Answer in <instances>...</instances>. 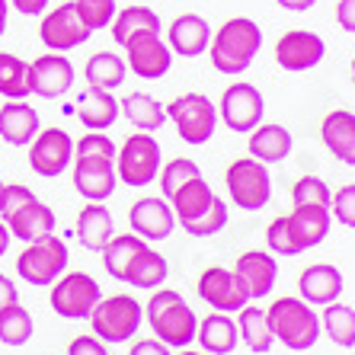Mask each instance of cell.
<instances>
[{"label": "cell", "mask_w": 355, "mask_h": 355, "mask_svg": "<svg viewBox=\"0 0 355 355\" xmlns=\"http://www.w3.org/2000/svg\"><path fill=\"white\" fill-rule=\"evenodd\" d=\"M166 275H170V263H166V257H160L157 250H150L148 240H144V243L132 253L128 266H125L122 282L125 285H135V288L154 291L166 282Z\"/></svg>", "instance_id": "25"}, {"label": "cell", "mask_w": 355, "mask_h": 355, "mask_svg": "<svg viewBox=\"0 0 355 355\" xmlns=\"http://www.w3.org/2000/svg\"><path fill=\"white\" fill-rule=\"evenodd\" d=\"M119 186L112 157H74V189L87 202H106Z\"/></svg>", "instance_id": "20"}, {"label": "cell", "mask_w": 355, "mask_h": 355, "mask_svg": "<svg viewBox=\"0 0 355 355\" xmlns=\"http://www.w3.org/2000/svg\"><path fill=\"white\" fill-rule=\"evenodd\" d=\"M330 218H336L343 227H355V182H346L330 198Z\"/></svg>", "instance_id": "42"}, {"label": "cell", "mask_w": 355, "mask_h": 355, "mask_svg": "<svg viewBox=\"0 0 355 355\" xmlns=\"http://www.w3.org/2000/svg\"><path fill=\"white\" fill-rule=\"evenodd\" d=\"M208 45H211V64L218 74L240 77L247 74L263 49V29L250 17H234L218 29Z\"/></svg>", "instance_id": "3"}, {"label": "cell", "mask_w": 355, "mask_h": 355, "mask_svg": "<svg viewBox=\"0 0 355 355\" xmlns=\"http://www.w3.org/2000/svg\"><path fill=\"white\" fill-rule=\"evenodd\" d=\"M33 333H35V323L19 301L0 311V343H3V346H10V349L26 346V343L33 339Z\"/></svg>", "instance_id": "36"}, {"label": "cell", "mask_w": 355, "mask_h": 355, "mask_svg": "<svg viewBox=\"0 0 355 355\" xmlns=\"http://www.w3.org/2000/svg\"><path fill=\"white\" fill-rule=\"evenodd\" d=\"M275 3L285 7V10H291V13H304V10L317 7V0H275Z\"/></svg>", "instance_id": "48"}, {"label": "cell", "mask_w": 355, "mask_h": 355, "mask_svg": "<svg viewBox=\"0 0 355 355\" xmlns=\"http://www.w3.org/2000/svg\"><path fill=\"white\" fill-rule=\"evenodd\" d=\"M196 339L208 355H231L234 349H237L240 333H237V323L231 320V314L215 311V314H208L205 320H198Z\"/></svg>", "instance_id": "30"}, {"label": "cell", "mask_w": 355, "mask_h": 355, "mask_svg": "<svg viewBox=\"0 0 355 355\" xmlns=\"http://www.w3.org/2000/svg\"><path fill=\"white\" fill-rule=\"evenodd\" d=\"M198 297L215 311H221V314H237L240 307L250 304L243 282L237 279L234 269H224V266H211V269L198 275Z\"/></svg>", "instance_id": "16"}, {"label": "cell", "mask_w": 355, "mask_h": 355, "mask_svg": "<svg viewBox=\"0 0 355 355\" xmlns=\"http://www.w3.org/2000/svg\"><path fill=\"white\" fill-rule=\"evenodd\" d=\"M112 237H116V221L109 215V208L99 205V202L83 205L80 215H77V240L83 247L93 250V253H103V247Z\"/></svg>", "instance_id": "29"}, {"label": "cell", "mask_w": 355, "mask_h": 355, "mask_svg": "<svg viewBox=\"0 0 355 355\" xmlns=\"http://www.w3.org/2000/svg\"><path fill=\"white\" fill-rule=\"evenodd\" d=\"M128 221H132L135 237L148 240V243L150 240H166L176 231L173 208L160 196H148V198H141V202H135L132 211H128Z\"/></svg>", "instance_id": "21"}, {"label": "cell", "mask_w": 355, "mask_h": 355, "mask_svg": "<svg viewBox=\"0 0 355 355\" xmlns=\"http://www.w3.org/2000/svg\"><path fill=\"white\" fill-rule=\"evenodd\" d=\"M323 55H327L323 39L317 33H307V29H291L275 42V61H279L282 71H291V74L317 67Z\"/></svg>", "instance_id": "19"}, {"label": "cell", "mask_w": 355, "mask_h": 355, "mask_svg": "<svg viewBox=\"0 0 355 355\" xmlns=\"http://www.w3.org/2000/svg\"><path fill=\"white\" fill-rule=\"evenodd\" d=\"M39 112L23 99H10L0 106V138L10 148H26L39 135Z\"/></svg>", "instance_id": "26"}, {"label": "cell", "mask_w": 355, "mask_h": 355, "mask_svg": "<svg viewBox=\"0 0 355 355\" xmlns=\"http://www.w3.org/2000/svg\"><path fill=\"white\" fill-rule=\"evenodd\" d=\"M93 327V336L119 346L138 333L141 320H144V307L135 301L132 295H112V297H99V304L93 307V314L87 317Z\"/></svg>", "instance_id": "7"}, {"label": "cell", "mask_w": 355, "mask_h": 355, "mask_svg": "<svg viewBox=\"0 0 355 355\" xmlns=\"http://www.w3.org/2000/svg\"><path fill=\"white\" fill-rule=\"evenodd\" d=\"M90 35L93 33L80 23V17H77L74 0H71V3H58L51 13H45V19H42V26H39L42 45L49 51H61V55L71 49H80Z\"/></svg>", "instance_id": "17"}, {"label": "cell", "mask_w": 355, "mask_h": 355, "mask_svg": "<svg viewBox=\"0 0 355 355\" xmlns=\"http://www.w3.org/2000/svg\"><path fill=\"white\" fill-rule=\"evenodd\" d=\"M157 176H160V192H164V198H170L182 186V182H189L192 176H202V170H198L196 160L176 157V160H170V164L160 166Z\"/></svg>", "instance_id": "39"}, {"label": "cell", "mask_w": 355, "mask_h": 355, "mask_svg": "<svg viewBox=\"0 0 355 355\" xmlns=\"http://www.w3.org/2000/svg\"><path fill=\"white\" fill-rule=\"evenodd\" d=\"M0 218L7 224L10 237L23 240V243L55 234V211L42 205V198L19 182H10L0 192Z\"/></svg>", "instance_id": "4"}, {"label": "cell", "mask_w": 355, "mask_h": 355, "mask_svg": "<svg viewBox=\"0 0 355 355\" xmlns=\"http://www.w3.org/2000/svg\"><path fill=\"white\" fill-rule=\"evenodd\" d=\"M144 307V317H148L150 330L157 333V339L170 349H189V343L196 339V327L198 317L189 307V301L173 288H160L150 295Z\"/></svg>", "instance_id": "5"}, {"label": "cell", "mask_w": 355, "mask_h": 355, "mask_svg": "<svg viewBox=\"0 0 355 355\" xmlns=\"http://www.w3.org/2000/svg\"><path fill=\"white\" fill-rule=\"evenodd\" d=\"M234 272H237V279L243 282V288H247L250 301H259V297H266L269 291L275 288V279H279V263H275V257L263 253V250H250V253L237 257Z\"/></svg>", "instance_id": "23"}, {"label": "cell", "mask_w": 355, "mask_h": 355, "mask_svg": "<svg viewBox=\"0 0 355 355\" xmlns=\"http://www.w3.org/2000/svg\"><path fill=\"white\" fill-rule=\"evenodd\" d=\"M291 132L285 125H263L259 122L253 132H250V141H247V150L250 157L259 160V164H282V160L291 154Z\"/></svg>", "instance_id": "28"}, {"label": "cell", "mask_w": 355, "mask_h": 355, "mask_svg": "<svg viewBox=\"0 0 355 355\" xmlns=\"http://www.w3.org/2000/svg\"><path fill=\"white\" fill-rule=\"evenodd\" d=\"M17 301H19V291H17V285H13V279H7V275L0 272V311L10 304H17Z\"/></svg>", "instance_id": "46"}, {"label": "cell", "mask_w": 355, "mask_h": 355, "mask_svg": "<svg viewBox=\"0 0 355 355\" xmlns=\"http://www.w3.org/2000/svg\"><path fill=\"white\" fill-rule=\"evenodd\" d=\"M109 26H112V39H116V45H122L132 33H141V29H160V17L150 7H144V3H135V7L119 10L116 19H112Z\"/></svg>", "instance_id": "38"}, {"label": "cell", "mask_w": 355, "mask_h": 355, "mask_svg": "<svg viewBox=\"0 0 355 355\" xmlns=\"http://www.w3.org/2000/svg\"><path fill=\"white\" fill-rule=\"evenodd\" d=\"M166 202L173 208L176 224H182L189 237H215L227 227V205L211 192L205 176H192L189 182H182Z\"/></svg>", "instance_id": "1"}, {"label": "cell", "mask_w": 355, "mask_h": 355, "mask_svg": "<svg viewBox=\"0 0 355 355\" xmlns=\"http://www.w3.org/2000/svg\"><path fill=\"white\" fill-rule=\"evenodd\" d=\"M263 112H266L263 93L247 80L231 83V87L221 93V103H218V116H221L224 125L237 135L253 132V128L263 122Z\"/></svg>", "instance_id": "14"}, {"label": "cell", "mask_w": 355, "mask_h": 355, "mask_svg": "<svg viewBox=\"0 0 355 355\" xmlns=\"http://www.w3.org/2000/svg\"><path fill=\"white\" fill-rule=\"evenodd\" d=\"M266 323H269V333L275 343H282L291 352H307L320 339V317L301 297L272 301V307H266Z\"/></svg>", "instance_id": "6"}, {"label": "cell", "mask_w": 355, "mask_h": 355, "mask_svg": "<svg viewBox=\"0 0 355 355\" xmlns=\"http://www.w3.org/2000/svg\"><path fill=\"white\" fill-rule=\"evenodd\" d=\"M0 192H3V180H0Z\"/></svg>", "instance_id": "52"}, {"label": "cell", "mask_w": 355, "mask_h": 355, "mask_svg": "<svg viewBox=\"0 0 355 355\" xmlns=\"http://www.w3.org/2000/svg\"><path fill=\"white\" fill-rule=\"evenodd\" d=\"M67 355H109V349H106V343L96 336H77V339H71Z\"/></svg>", "instance_id": "43"}, {"label": "cell", "mask_w": 355, "mask_h": 355, "mask_svg": "<svg viewBox=\"0 0 355 355\" xmlns=\"http://www.w3.org/2000/svg\"><path fill=\"white\" fill-rule=\"evenodd\" d=\"M74 10L77 17H80V23L90 29V33H96V29H106L112 19H116V0H74Z\"/></svg>", "instance_id": "40"}, {"label": "cell", "mask_w": 355, "mask_h": 355, "mask_svg": "<svg viewBox=\"0 0 355 355\" xmlns=\"http://www.w3.org/2000/svg\"><path fill=\"white\" fill-rule=\"evenodd\" d=\"M164 112H166V119L176 125L180 138L186 141V144H192V148L208 144L218 128V106L205 93H182Z\"/></svg>", "instance_id": "8"}, {"label": "cell", "mask_w": 355, "mask_h": 355, "mask_svg": "<svg viewBox=\"0 0 355 355\" xmlns=\"http://www.w3.org/2000/svg\"><path fill=\"white\" fill-rule=\"evenodd\" d=\"M74 64L61 51H49L29 64V93L42 99H58L74 87Z\"/></svg>", "instance_id": "18"}, {"label": "cell", "mask_w": 355, "mask_h": 355, "mask_svg": "<svg viewBox=\"0 0 355 355\" xmlns=\"http://www.w3.org/2000/svg\"><path fill=\"white\" fill-rule=\"evenodd\" d=\"M7 13H10V3L7 0H0V39H3V33H7Z\"/></svg>", "instance_id": "50"}, {"label": "cell", "mask_w": 355, "mask_h": 355, "mask_svg": "<svg viewBox=\"0 0 355 355\" xmlns=\"http://www.w3.org/2000/svg\"><path fill=\"white\" fill-rule=\"evenodd\" d=\"M10 3H13L23 17H39V13H45V7H49L51 0H10Z\"/></svg>", "instance_id": "47"}, {"label": "cell", "mask_w": 355, "mask_h": 355, "mask_svg": "<svg viewBox=\"0 0 355 355\" xmlns=\"http://www.w3.org/2000/svg\"><path fill=\"white\" fill-rule=\"evenodd\" d=\"M0 96L3 99L29 96V61H23L19 55L0 51Z\"/></svg>", "instance_id": "37"}, {"label": "cell", "mask_w": 355, "mask_h": 355, "mask_svg": "<svg viewBox=\"0 0 355 355\" xmlns=\"http://www.w3.org/2000/svg\"><path fill=\"white\" fill-rule=\"evenodd\" d=\"M160 173V144L150 132H138L128 135L125 144L116 150V176L119 182L132 186V189H141L154 182Z\"/></svg>", "instance_id": "9"}, {"label": "cell", "mask_w": 355, "mask_h": 355, "mask_svg": "<svg viewBox=\"0 0 355 355\" xmlns=\"http://www.w3.org/2000/svg\"><path fill=\"white\" fill-rule=\"evenodd\" d=\"M87 83L90 87H99V90H116L122 87L125 77H128V67H125V58H119L116 51H96L90 61H87Z\"/></svg>", "instance_id": "34"}, {"label": "cell", "mask_w": 355, "mask_h": 355, "mask_svg": "<svg viewBox=\"0 0 355 355\" xmlns=\"http://www.w3.org/2000/svg\"><path fill=\"white\" fill-rule=\"evenodd\" d=\"M125 49V67L135 71V77H144V80H160V77L170 74L173 67V51L160 39V29H141L132 33L122 42Z\"/></svg>", "instance_id": "12"}, {"label": "cell", "mask_w": 355, "mask_h": 355, "mask_svg": "<svg viewBox=\"0 0 355 355\" xmlns=\"http://www.w3.org/2000/svg\"><path fill=\"white\" fill-rule=\"evenodd\" d=\"M128 355H170V346H164L160 339H138Z\"/></svg>", "instance_id": "45"}, {"label": "cell", "mask_w": 355, "mask_h": 355, "mask_svg": "<svg viewBox=\"0 0 355 355\" xmlns=\"http://www.w3.org/2000/svg\"><path fill=\"white\" fill-rule=\"evenodd\" d=\"M320 138L339 164L355 166V116L349 109H333L320 125Z\"/></svg>", "instance_id": "27"}, {"label": "cell", "mask_w": 355, "mask_h": 355, "mask_svg": "<svg viewBox=\"0 0 355 355\" xmlns=\"http://www.w3.org/2000/svg\"><path fill=\"white\" fill-rule=\"evenodd\" d=\"M227 192H231V202L243 211H259V208L269 205L272 198V176H269V166L259 164L253 157H240L227 166Z\"/></svg>", "instance_id": "11"}, {"label": "cell", "mask_w": 355, "mask_h": 355, "mask_svg": "<svg viewBox=\"0 0 355 355\" xmlns=\"http://www.w3.org/2000/svg\"><path fill=\"white\" fill-rule=\"evenodd\" d=\"M74 116L80 119L87 128L93 132H103V128H112L119 119V99L112 96V90H99V87H90L77 99Z\"/></svg>", "instance_id": "31"}, {"label": "cell", "mask_w": 355, "mask_h": 355, "mask_svg": "<svg viewBox=\"0 0 355 355\" xmlns=\"http://www.w3.org/2000/svg\"><path fill=\"white\" fill-rule=\"evenodd\" d=\"M336 23L343 26V33H355V0H339L336 3Z\"/></svg>", "instance_id": "44"}, {"label": "cell", "mask_w": 355, "mask_h": 355, "mask_svg": "<svg viewBox=\"0 0 355 355\" xmlns=\"http://www.w3.org/2000/svg\"><path fill=\"white\" fill-rule=\"evenodd\" d=\"M237 333L240 339L247 343L250 352L257 355H266L272 349V333H269V323H266V311L263 307H240L237 311Z\"/></svg>", "instance_id": "33"}, {"label": "cell", "mask_w": 355, "mask_h": 355, "mask_svg": "<svg viewBox=\"0 0 355 355\" xmlns=\"http://www.w3.org/2000/svg\"><path fill=\"white\" fill-rule=\"evenodd\" d=\"M10 240H13V237H10V231H7V224L0 221V257H3V253H7V247H10Z\"/></svg>", "instance_id": "49"}, {"label": "cell", "mask_w": 355, "mask_h": 355, "mask_svg": "<svg viewBox=\"0 0 355 355\" xmlns=\"http://www.w3.org/2000/svg\"><path fill=\"white\" fill-rule=\"evenodd\" d=\"M99 297L103 288L87 272H67L58 282H51V311L64 320H87L99 304Z\"/></svg>", "instance_id": "13"}, {"label": "cell", "mask_w": 355, "mask_h": 355, "mask_svg": "<svg viewBox=\"0 0 355 355\" xmlns=\"http://www.w3.org/2000/svg\"><path fill=\"white\" fill-rule=\"evenodd\" d=\"M297 288H301V301H307L311 307H327L333 301H339V295L346 288V279H343V272H339L336 266L314 263L301 272Z\"/></svg>", "instance_id": "22"}, {"label": "cell", "mask_w": 355, "mask_h": 355, "mask_svg": "<svg viewBox=\"0 0 355 355\" xmlns=\"http://www.w3.org/2000/svg\"><path fill=\"white\" fill-rule=\"evenodd\" d=\"M29 144H33L29 148V166L42 180L61 176L74 160V138L64 128H39V135Z\"/></svg>", "instance_id": "15"}, {"label": "cell", "mask_w": 355, "mask_h": 355, "mask_svg": "<svg viewBox=\"0 0 355 355\" xmlns=\"http://www.w3.org/2000/svg\"><path fill=\"white\" fill-rule=\"evenodd\" d=\"M320 333L333 339V346L339 349H352L355 346V311L349 304H327L323 311V320H320Z\"/></svg>", "instance_id": "35"}, {"label": "cell", "mask_w": 355, "mask_h": 355, "mask_svg": "<svg viewBox=\"0 0 355 355\" xmlns=\"http://www.w3.org/2000/svg\"><path fill=\"white\" fill-rule=\"evenodd\" d=\"M119 116H125L141 132H157L166 122L164 106L150 93H128L125 99H119Z\"/></svg>", "instance_id": "32"}, {"label": "cell", "mask_w": 355, "mask_h": 355, "mask_svg": "<svg viewBox=\"0 0 355 355\" xmlns=\"http://www.w3.org/2000/svg\"><path fill=\"white\" fill-rule=\"evenodd\" d=\"M291 198H295V205H320V208H330V186L317 176H301V180L291 186Z\"/></svg>", "instance_id": "41"}, {"label": "cell", "mask_w": 355, "mask_h": 355, "mask_svg": "<svg viewBox=\"0 0 355 355\" xmlns=\"http://www.w3.org/2000/svg\"><path fill=\"white\" fill-rule=\"evenodd\" d=\"M208 42H211V26H208L205 17H198V13H180V17L170 23L166 45H170L173 55L198 58V55L208 49Z\"/></svg>", "instance_id": "24"}, {"label": "cell", "mask_w": 355, "mask_h": 355, "mask_svg": "<svg viewBox=\"0 0 355 355\" xmlns=\"http://www.w3.org/2000/svg\"><path fill=\"white\" fill-rule=\"evenodd\" d=\"M67 259H71L67 243L58 234H49V237L26 243V250L17 259V272L29 285H51V282H58L64 275Z\"/></svg>", "instance_id": "10"}, {"label": "cell", "mask_w": 355, "mask_h": 355, "mask_svg": "<svg viewBox=\"0 0 355 355\" xmlns=\"http://www.w3.org/2000/svg\"><path fill=\"white\" fill-rule=\"evenodd\" d=\"M330 234V208L320 205H295L291 215H282L269 224L266 243L275 257H297L314 250Z\"/></svg>", "instance_id": "2"}, {"label": "cell", "mask_w": 355, "mask_h": 355, "mask_svg": "<svg viewBox=\"0 0 355 355\" xmlns=\"http://www.w3.org/2000/svg\"><path fill=\"white\" fill-rule=\"evenodd\" d=\"M180 355H205V352H192V349H182Z\"/></svg>", "instance_id": "51"}]
</instances>
